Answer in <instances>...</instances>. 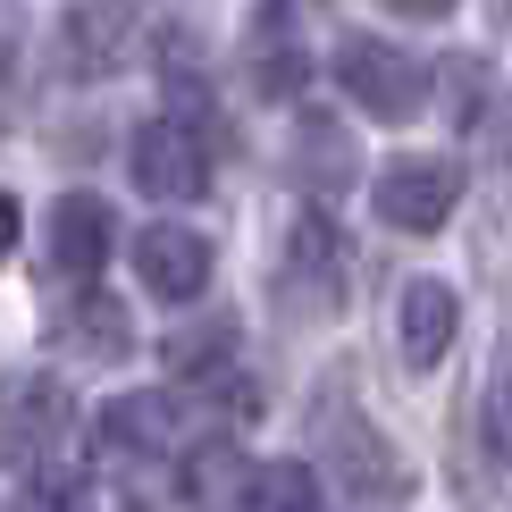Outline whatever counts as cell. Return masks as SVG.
Listing matches in <instances>:
<instances>
[{"label":"cell","mask_w":512,"mask_h":512,"mask_svg":"<svg viewBox=\"0 0 512 512\" xmlns=\"http://www.w3.org/2000/svg\"><path fill=\"white\" fill-rule=\"evenodd\" d=\"M336 84H345V101H361V110L387 118V126L429 110V68L387 34H345L336 42Z\"/></svg>","instance_id":"6da1fadb"},{"label":"cell","mask_w":512,"mask_h":512,"mask_svg":"<svg viewBox=\"0 0 512 512\" xmlns=\"http://www.w3.org/2000/svg\"><path fill=\"white\" fill-rule=\"evenodd\" d=\"M370 202H378V219H387L395 236H437V227L454 219V202H462V168L437 160V152H403V160L378 168Z\"/></svg>","instance_id":"7a4b0ae2"},{"label":"cell","mask_w":512,"mask_h":512,"mask_svg":"<svg viewBox=\"0 0 512 512\" xmlns=\"http://www.w3.org/2000/svg\"><path fill=\"white\" fill-rule=\"evenodd\" d=\"M126 168H135V185H143L152 202H202V194H210V143H202L194 118H152V126H135Z\"/></svg>","instance_id":"3957f363"},{"label":"cell","mask_w":512,"mask_h":512,"mask_svg":"<svg viewBox=\"0 0 512 512\" xmlns=\"http://www.w3.org/2000/svg\"><path fill=\"white\" fill-rule=\"evenodd\" d=\"M294 311H345V244H336L328 210H303L286 236V269H277Z\"/></svg>","instance_id":"277c9868"},{"label":"cell","mask_w":512,"mask_h":512,"mask_svg":"<svg viewBox=\"0 0 512 512\" xmlns=\"http://www.w3.org/2000/svg\"><path fill=\"white\" fill-rule=\"evenodd\" d=\"M177 445V395L160 387H135V395H110L93 420V454L101 462H152Z\"/></svg>","instance_id":"5b68a950"},{"label":"cell","mask_w":512,"mask_h":512,"mask_svg":"<svg viewBox=\"0 0 512 512\" xmlns=\"http://www.w3.org/2000/svg\"><path fill=\"white\" fill-rule=\"evenodd\" d=\"M210 236H194V227L160 219V227H135V277L160 294V303H194V294L210 286Z\"/></svg>","instance_id":"8992f818"},{"label":"cell","mask_w":512,"mask_h":512,"mask_svg":"<svg viewBox=\"0 0 512 512\" xmlns=\"http://www.w3.org/2000/svg\"><path fill=\"white\" fill-rule=\"evenodd\" d=\"M454 328H462V303L445 277H412L395 294V345H403V370H437L454 353Z\"/></svg>","instance_id":"52a82bcc"},{"label":"cell","mask_w":512,"mask_h":512,"mask_svg":"<svg viewBox=\"0 0 512 512\" xmlns=\"http://www.w3.org/2000/svg\"><path fill=\"white\" fill-rule=\"evenodd\" d=\"M118 252V219L101 194H59L51 202V269L59 277H101Z\"/></svg>","instance_id":"ba28073f"},{"label":"cell","mask_w":512,"mask_h":512,"mask_svg":"<svg viewBox=\"0 0 512 512\" xmlns=\"http://www.w3.org/2000/svg\"><path fill=\"white\" fill-rule=\"evenodd\" d=\"M68 429H76V395L59 387V378H17V395H9V462L76 454Z\"/></svg>","instance_id":"9c48e42d"},{"label":"cell","mask_w":512,"mask_h":512,"mask_svg":"<svg viewBox=\"0 0 512 512\" xmlns=\"http://www.w3.org/2000/svg\"><path fill=\"white\" fill-rule=\"evenodd\" d=\"M9 512H93V479H84V454L17 462V496H9Z\"/></svg>","instance_id":"30bf717a"},{"label":"cell","mask_w":512,"mask_h":512,"mask_svg":"<svg viewBox=\"0 0 512 512\" xmlns=\"http://www.w3.org/2000/svg\"><path fill=\"white\" fill-rule=\"evenodd\" d=\"M294 160H303V185L311 194H345L353 185V135L336 126L328 110H303V126H294Z\"/></svg>","instance_id":"8fae6325"},{"label":"cell","mask_w":512,"mask_h":512,"mask_svg":"<svg viewBox=\"0 0 512 512\" xmlns=\"http://www.w3.org/2000/svg\"><path fill=\"white\" fill-rule=\"evenodd\" d=\"M118 59H126L118 9H68V17H59V68H68V76H110Z\"/></svg>","instance_id":"7c38bea8"},{"label":"cell","mask_w":512,"mask_h":512,"mask_svg":"<svg viewBox=\"0 0 512 512\" xmlns=\"http://www.w3.org/2000/svg\"><path fill=\"white\" fill-rule=\"evenodd\" d=\"M244 512H319V479L311 462H261V471H244Z\"/></svg>","instance_id":"4fadbf2b"},{"label":"cell","mask_w":512,"mask_h":512,"mask_svg":"<svg viewBox=\"0 0 512 512\" xmlns=\"http://www.w3.org/2000/svg\"><path fill=\"white\" fill-rule=\"evenodd\" d=\"M68 345L101 353V361H118L126 345H135V328H126V303H110V294H84V303L68 311Z\"/></svg>","instance_id":"5bb4252c"},{"label":"cell","mask_w":512,"mask_h":512,"mask_svg":"<svg viewBox=\"0 0 512 512\" xmlns=\"http://www.w3.org/2000/svg\"><path fill=\"white\" fill-rule=\"evenodd\" d=\"M487 445H496V462H512V353L487 378Z\"/></svg>","instance_id":"9a60e30c"},{"label":"cell","mask_w":512,"mask_h":512,"mask_svg":"<svg viewBox=\"0 0 512 512\" xmlns=\"http://www.w3.org/2000/svg\"><path fill=\"white\" fill-rule=\"evenodd\" d=\"M387 9H395V17H445L454 0H387Z\"/></svg>","instance_id":"2e32d148"}]
</instances>
